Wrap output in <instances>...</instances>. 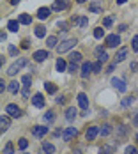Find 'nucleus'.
Returning a JSON list of instances; mask_svg holds the SVG:
<instances>
[{
  "mask_svg": "<svg viewBox=\"0 0 138 154\" xmlns=\"http://www.w3.org/2000/svg\"><path fill=\"white\" fill-rule=\"evenodd\" d=\"M78 45L76 39H66V41H60V45H57V51L59 53H66V51H69L71 48H75Z\"/></svg>",
  "mask_w": 138,
  "mask_h": 154,
  "instance_id": "nucleus-1",
  "label": "nucleus"
},
{
  "mask_svg": "<svg viewBox=\"0 0 138 154\" xmlns=\"http://www.w3.org/2000/svg\"><path fill=\"white\" fill-rule=\"evenodd\" d=\"M25 66H27V59H23V57H21V59H18V60H16L11 67H9V71H7V73H9L11 76H14L16 73H18V71H21Z\"/></svg>",
  "mask_w": 138,
  "mask_h": 154,
  "instance_id": "nucleus-2",
  "label": "nucleus"
},
{
  "mask_svg": "<svg viewBox=\"0 0 138 154\" xmlns=\"http://www.w3.org/2000/svg\"><path fill=\"white\" fill-rule=\"evenodd\" d=\"M92 71H94V66H92L90 62H83L81 64V69H80V76L81 78H89Z\"/></svg>",
  "mask_w": 138,
  "mask_h": 154,
  "instance_id": "nucleus-3",
  "label": "nucleus"
},
{
  "mask_svg": "<svg viewBox=\"0 0 138 154\" xmlns=\"http://www.w3.org/2000/svg\"><path fill=\"white\" fill-rule=\"evenodd\" d=\"M5 113H9V117H13V119H18L21 115V110L16 106V105H7L5 106Z\"/></svg>",
  "mask_w": 138,
  "mask_h": 154,
  "instance_id": "nucleus-4",
  "label": "nucleus"
},
{
  "mask_svg": "<svg viewBox=\"0 0 138 154\" xmlns=\"http://www.w3.org/2000/svg\"><path fill=\"white\" fill-rule=\"evenodd\" d=\"M76 135H78V129H76V128H67V129L62 133V138H64V142H69V140L75 138Z\"/></svg>",
  "mask_w": 138,
  "mask_h": 154,
  "instance_id": "nucleus-5",
  "label": "nucleus"
},
{
  "mask_svg": "<svg viewBox=\"0 0 138 154\" xmlns=\"http://www.w3.org/2000/svg\"><path fill=\"white\" fill-rule=\"evenodd\" d=\"M119 43H121V37H119L117 34H110V35H106V46L115 48Z\"/></svg>",
  "mask_w": 138,
  "mask_h": 154,
  "instance_id": "nucleus-6",
  "label": "nucleus"
},
{
  "mask_svg": "<svg viewBox=\"0 0 138 154\" xmlns=\"http://www.w3.org/2000/svg\"><path fill=\"white\" fill-rule=\"evenodd\" d=\"M46 133H48V128H46V126H34V128H32V135L37 137V138L44 137Z\"/></svg>",
  "mask_w": 138,
  "mask_h": 154,
  "instance_id": "nucleus-7",
  "label": "nucleus"
},
{
  "mask_svg": "<svg viewBox=\"0 0 138 154\" xmlns=\"http://www.w3.org/2000/svg\"><path fill=\"white\" fill-rule=\"evenodd\" d=\"M67 7H69V2H67V0H55L53 5H51L53 11H64V9H67Z\"/></svg>",
  "mask_w": 138,
  "mask_h": 154,
  "instance_id": "nucleus-8",
  "label": "nucleus"
},
{
  "mask_svg": "<svg viewBox=\"0 0 138 154\" xmlns=\"http://www.w3.org/2000/svg\"><path fill=\"white\" fill-rule=\"evenodd\" d=\"M112 85H113L119 92H126V83H124L121 78H112Z\"/></svg>",
  "mask_w": 138,
  "mask_h": 154,
  "instance_id": "nucleus-9",
  "label": "nucleus"
},
{
  "mask_svg": "<svg viewBox=\"0 0 138 154\" xmlns=\"http://www.w3.org/2000/svg\"><path fill=\"white\" fill-rule=\"evenodd\" d=\"M97 133H99V128H97V126H90V128L87 129L85 137H87V140H89V142H92V140L97 137Z\"/></svg>",
  "mask_w": 138,
  "mask_h": 154,
  "instance_id": "nucleus-10",
  "label": "nucleus"
},
{
  "mask_svg": "<svg viewBox=\"0 0 138 154\" xmlns=\"http://www.w3.org/2000/svg\"><path fill=\"white\" fill-rule=\"evenodd\" d=\"M78 105H80L81 110H89V99H87V96L83 92L78 94Z\"/></svg>",
  "mask_w": 138,
  "mask_h": 154,
  "instance_id": "nucleus-11",
  "label": "nucleus"
},
{
  "mask_svg": "<svg viewBox=\"0 0 138 154\" xmlns=\"http://www.w3.org/2000/svg\"><path fill=\"white\" fill-rule=\"evenodd\" d=\"M32 105L37 106V108L44 106V97H43V94H34V97H32Z\"/></svg>",
  "mask_w": 138,
  "mask_h": 154,
  "instance_id": "nucleus-12",
  "label": "nucleus"
},
{
  "mask_svg": "<svg viewBox=\"0 0 138 154\" xmlns=\"http://www.w3.org/2000/svg\"><path fill=\"white\" fill-rule=\"evenodd\" d=\"M50 55H48V51L46 50H37L35 53H34V60L35 62H43L44 59H48Z\"/></svg>",
  "mask_w": 138,
  "mask_h": 154,
  "instance_id": "nucleus-13",
  "label": "nucleus"
},
{
  "mask_svg": "<svg viewBox=\"0 0 138 154\" xmlns=\"http://www.w3.org/2000/svg\"><path fill=\"white\" fill-rule=\"evenodd\" d=\"M9 124H11V119L2 115V117H0V131H2V133H5V131L9 129Z\"/></svg>",
  "mask_w": 138,
  "mask_h": 154,
  "instance_id": "nucleus-14",
  "label": "nucleus"
},
{
  "mask_svg": "<svg viewBox=\"0 0 138 154\" xmlns=\"http://www.w3.org/2000/svg\"><path fill=\"white\" fill-rule=\"evenodd\" d=\"M50 13H51L50 7H39V9H37V18H39V20H46V18L50 16Z\"/></svg>",
  "mask_w": 138,
  "mask_h": 154,
  "instance_id": "nucleus-15",
  "label": "nucleus"
},
{
  "mask_svg": "<svg viewBox=\"0 0 138 154\" xmlns=\"http://www.w3.org/2000/svg\"><path fill=\"white\" fill-rule=\"evenodd\" d=\"M76 113H78L76 108H75V106H69L67 110H66V119H67V121H75Z\"/></svg>",
  "mask_w": 138,
  "mask_h": 154,
  "instance_id": "nucleus-16",
  "label": "nucleus"
},
{
  "mask_svg": "<svg viewBox=\"0 0 138 154\" xmlns=\"http://www.w3.org/2000/svg\"><path fill=\"white\" fill-rule=\"evenodd\" d=\"M127 57V48H121L117 53H115V62H122Z\"/></svg>",
  "mask_w": 138,
  "mask_h": 154,
  "instance_id": "nucleus-17",
  "label": "nucleus"
},
{
  "mask_svg": "<svg viewBox=\"0 0 138 154\" xmlns=\"http://www.w3.org/2000/svg\"><path fill=\"white\" fill-rule=\"evenodd\" d=\"M73 23H76L78 27H87L89 25V20L87 18H71Z\"/></svg>",
  "mask_w": 138,
  "mask_h": 154,
  "instance_id": "nucleus-18",
  "label": "nucleus"
},
{
  "mask_svg": "<svg viewBox=\"0 0 138 154\" xmlns=\"http://www.w3.org/2000/svg\"><path fill=\"white\" fill-rule=\"evenodd\" d=\"M20 25H21V23H20L18 20H11V21L7 23V29H9L11 32H18V29H20Z\"/></svg>",
  "mask_w": 138,
  "mask_h": 154,
  "instance_id": "nucleus-19",
  "label": "nucleus"
},
{
  "mask_svg": "<svg viewBox=\"0 0 138 154\" xmlns=\"http://www.w3.org/2000/svg\"><path fill=\"white\" fill-rule=\"evenodd\" d=\"M115 147H117L115 143H108V145H105V147L99 151V154H112L113 151H115Z\"/></svg>",
  "mask_w": 138,
  "mask_h": 154,
  "instance_id": "nucleus-20",
  "label": "nucleus"
},
{
  "mask_svg": "<svg viewBox=\"0 0 138 154\" xmlns=\"http://www.w3.org/2000/svg\"><path fill=\"white\" fill-rule=\"evenodd\" d=\"M18 21H20L21 25H29V23H32V16L30 14H20Z\"/></svg>",
  "mask_w": 138,
  "mask_h": 154,
  "instance_id": "nucleus-21",
  "label": "nucleus"
},
{
  "mask_svg": "<svg viewBox=\"0 0 138 154\" xmlns=\"http://www.w3.org/2000/svg\"><path fill=\"white\" fill-rule=\"evenodd\" d=\"M89 11H90V13H101V11H103V7H101V4H99V2H92L90 5H89Z\"/></svg>",
  "mask_w": 138,
  "mask_h": 154,
  "instance_id": "nucleus-22",
  "label": "nucleus"
},
{
  "mask_svg": "<svg viewBox=\"0 0 138 154\" xmlns=\"http://www.w3.org/2000/svg\"><path fill=\"white\" fill-rule=\"evenodd\" d=\"M110 133H112V126H110V124H103V128L99 129V135H101V137H108Z\"/></svg>",
  "mask_w": 138,
  "mask_h": 154,
  "instance_id": "nucleus-23",
  "label": "nucleus"
},
{
  "mask_svg": "<svg viewBox=\"0 0 138 154\" xmlns=\"http://www.w3.org/2000/svg\"><path fill=\"white\" fill-rule=\"evenodd\" d=\"M57 43H59V39H57L55 35H50V37L46 39V45L50 48H57Z\"/></svg>",
  "mask_w": 138,
  "mask_h": 154,
  "instance_id": "nucleus-24",
  "label": "nucleus"
},
{
  "mask_svg": "<svg viewBox=\"0 0 138 154\" xmlns=\"http://www.w3.org/2000/svg\"><path fill=\"white\" fill-rule=\"evenodd\" d=\"M43 151H44L46 154H53L55 152V147H53L50 142H44V143H43Z\"/></svg>",
  "mask_w": 138,
  "mask_h": 154,
  "instance_id": "nucleus-25",
  "label": "nucleus"
},
{
  "mask_svg": "<svg viewBox=\"0 0 138 154\" xmlns=\"http://www.w3.org/2000/svg\"><path fill=\"white\" fill-rule=\"evenodd\" d=\"M55 66H57V71H66V69H67V64H66V60H64V59H59Z\"/></svg>",
  "mask_w": 138,
  "mask_h": 154,
  "instance_id": "nucleus-26",
  "label": "nucleus"
},
{
  "mask_svg": "<svg viewBox=\"0 0 138 154\" xmlns=\"http://www.w3.org/2000/svg\"><path fill=\"white\" fill-rule=\"evenodd\" d=\"M7 89H9V92L16 94V92H18V91H20V83H18V82H11V83H9V87H7Z\"/></svg>",
  "mask_w": 138,
  "mask_h": 154,
  "instance_id": "nucleus-27",
  "label": "nucleus"
},
{
  "mask_svg": "<svg viewBox=\"0 0 138 154\" xmlns=\"http://www.w3.org/2000/svg\"><path fill=\"white\" fill-rule=\"evenodd\" d=\"M46 35V29L43 25H39V27H35V37H44Z\"/></svg>",
  "mask_w": 138,
  "mask_h": 154,
  "instance_id": "nucleus-28",
  "label": "nucleus"
},
{
  "mask_svg": "<svg viewBox=\"0 0 138 154\" xmlns=\"http://www.w3.org/2000/svg\"><path fill=\"white\" fill-rule=\"evenodd\" d=\"M81 57H83V55H81V53H80V51H73V53H71V62H81Z\"/></svg>",
  "mask_w": 138,
  "mask_h": 154,
  "instance_id": "nucleus-29",
  "label": "nucleus"
},
{
  "mask_svg": "<svg viewBox=\"0 0 138 154\" xmlns=\"http://www.w3.org/2000/svg\"><path fill=\"white\" fill-rule=\"evenodd\" d=\"M44 89L48 94H55L57 92V87H55V83H44Z\"/></svg>",
  "mask_w": 138,
  "mask_h": 154,
  "instance_id": "nucleus-30",
  "label": "nucleus"
},
{
  "mask_svg": "<svg viewBox=\"0 0 138 154\" xmlns=\"http://www.w3.org/2000/svg\"><path fill=\"white\" fill-rule=\"evenodd\" d=\"M14 152V147H13V143H11V142H7V143H5V147H4V152L2 154H13Z\"/></svg>",
  "mask_w": 138,
  "mask_h": 154,
  "instance_id": "nucleus-31",
  "label": "nucleus"
},
{
  "mask_svg": "<svg viewBox=\"0 0 138 154\" xmlns=\"http://www.w3.org/2000/svg\"><path fill=\"white\" fill-rule=\"evenodd\" d=\"M53 119H55V115H53V112H46L44 115H43V121H44V122H51Z\"/></svg>",
  "mask_w": 138,
  "mask_h": 154,
  "instance_id": "nucleus-32",
  "label": "nucleus"
},
{
  "mask_svg": "<svg viewBox=\"0 0 138 154\" xmlns=\"http://www.w3.org/2000/svg\"><path fill=\"white\" fill-rule=\"evenodd\" d=\"M97 60L103 62V64H105V62H108V53H106V51H101V53H97Z\"/></svg>",
  "mask_w": 138,
  "mask_h": 154,
  "instance_id": "nucleus-33",
  "label": "nucleus"
},
{
  "mask_svg": "<svg viewBox=\"0 0 138 154\" xmlns=\"http://www.w3.org/2000/svg\"><path fill=\"white\" fill-rule=\"evenodd\" d=\"M103 35H105V29H96V30H94V37H96V39H101Z\"/></svg>",
  "mask_w": 138,
  "mask_h": 154,
  "instance_id": "nucleus-34",
  "label": "nucleus"
},
{
  "mask_svg": "<svg viewBox=\"0 0 138 154\" xmlns=\"http://www.w3.org/2000/svg\"><path fill=\"white\" fill-rule=\"evenodd\" d=\"M67 71H69V73H76L78 71V64L76 62H71V64L67 66Z\"/></svg>",
  "mask_w": 138,
  "mask_h": 154,
  "instance_id": "nucleus-35",
  "label": "nucleus"
},
{
  "mask_svg": "<svg viewBox=\"0 0 138 154\" xmlns=\"http://www.w3.org/2000/svg\"><path fill=\"white\" fill-rule=\"evenodd\" d=\"M94 66V73H101V69H103V62H96V64H92Z\"/></svg>",
  "mask_w": 138,
  "mask_h": 154,
  "instance_id": "nucleus-36",
  "label": "nucleus"
},
{
  "mask_svg": "<svg viewBox=\"0 0 138 154\" xmlns=\"http://www.w3.org/2000/svg\"><path fill=\"white\" fill-rule=\"evenodd\" d=\"M112 23H113V18H112V16H106V18H105V20H103V25H105V27H112Z\"/></svg>",
  "mask_w": 138,
  "mask_h": 154,
  "instance_id": "nucleus-37",
  "label": "nucleus"
},
{
  "mask_svg": "<svg viewBox=\"0 0 138 154\" xmlns=\"http://www.w3.org/2000/svg\"><path fill=\"white\" fill-rule=\"evenodd\" d=\"M133 101H135V97H124L122 99V106H129V105H133Z\"/></svg>",
  "mask_w": 138,
  "mask_h": 154,
  "instance_id": "nucleus-38",
  "label": "nucleus"
},
{
  "mask_svg": "<svg viewBox=\"0 0 138 154\" xmlns=\"http://www.w3.org/2000/svg\"><path fill=\"white\" fill-rule=\"evenodd\" d=\"M21 83H25V85H30V83H32V76H30V75H25V76L21 78Z\"/></svg>",
  "mask_w": 138,
  "mask_h": 154,
  "instance_id": "nucleus-39",
  "label": "nucleus"
},
{
  "mask_svg": "<svg viewBox=\"0 0 138 154\" xmlns=\"http://www.w3.org/2000/svg\"><path fill=\"white\" fill-rule=\"evenodd\" d=\"M18 147H20V149H27V147H29V142H27L25 138H20V143H18Z\"/></svg>",
  "mask_w": 138,
  "mask_h": 154,
  "instance_id": "nucleus-40",
  "label": "nucleus"
},
{
  "mask_svg": "<svg viewBox=\"0 0 138 154\" xmlns=\"http://www.w3.org/2000/svg\"><path fill=\"white\" fill-rule=\"evenodd\" d=\"M124 154H138V151H136V147H131L129 145V147H126V152Z\"/></svg>",
  "mask_w": 138,
  "mask_h": 154,
  "instance_id": "nucleus-41",
  "label": "nucleus"
},
{
  "mask_svg": "<svg viewBox=\"0 0 138 154\" xmlns=\"http://www.w3.org/2000/svg\"><path fill=\"white\" fill-rule=\"evenodd\" d=\"M131 46H133V50H135V51H138V35H135V37H133Z\"/></svg>",
  "mask_w": 138,
  "mask_h": 154,
  "instance_id": "nucleus-42",
  "label": "nucleus"
},
{
  "mask_svg": "<svg viewBox=\"0 0 138 154\" xmlns=\"http://www.w3.org/2000/svg\"><path fill=\"white\" fill-rule=\"evenodd\" d=\"M21 94H23V97H29V94H30V91H29V85H25V89L21 91Z\"/></svg>",
  "mask_w": 138,
  "mask_h": 154,
  "instance_id": "nucleus-43",
  "label": "nucleus"
},
{
  "mask_svg": "<svg viewBox=\"0 0 138 154\" xmlns=\"http://www.w3.org/2000/svg\"><path fill=\"white\" fill-rule=\"evenodd\" d=\"M115 66H117V62H113V64H110V66H108V69H106V73H112V71L115 69Z\"/></svg>",
  "mask_w": 138,
  "mask_h": 154,
  "instance_id": "nucleus-44",
  "label": "nucleus"
},
{
  "mask_svg": "<svg viewBox=\"0 0 138 154\" xmlns=\"http://www.w3.org/2000/svg\"><path fill=\"white\" fill-rule=\"evenodd\" d=\"M55 101H57V103H59V105H64V103H66V99H64V97H62V96H59V97H57V99H55Z\"/></svg>",
  "mask_w": 138,
  "mask_h": 154,
  "instance_id": "nucleus-45",
  "label": "nucleus"
},
{
  "mask_svg": "<svg viewBox=\"0 0 138 154\" xmlns=\"http://www.w3.org/2000/svg\"><path fill=\"white\" fill-rule=\"evenodd\" d=\"M4 91H5V83H4V80H0V92L4 94Z\"/></svg>",
  "mask_w": 138,
  "mask_h": 154,
  "instance_id": "nucleus-46",
  "label": "nucleus"
},
{
  "mask_svg": "<svg viewBox=\"0 0 138 154\" xmlns=\"http://www.w3.org/2000/svg\"><path fill=\"white\" fill-rule=\"evenodd\" d=\"M16 51H18L16 46H9V53H11V55H16Z\"/></svg>",
  "mask_w": 138,
  "mask_h": 154,
  "instance_id": "nucleus-47",
  "label": "nucleus"
},
{
  "mask_svg": "<svg viewBox=\"0 0 138 154\" xmlns=\"http://www.w3.org/2000/svg\"><path fill=\"white\" fill-rule=\"evenodd\" d=\"M59 29H62V30H66V23H64V21H59Z\"/></svg>",
  "mask_w": 138,
  "mask_h": 154,
  "instance_id": "nucleus-48",
  "label": "nucleus"
},
{
  "mask_svg": "<svg viewBox=\"0 0 138 154\" xmlns=\"http://www.w3.org/2000/svg\"><path fill=\"white\" fill-rule=\"evenodd\" d=\"M29 46H30V45H29V41H23V45H21V48H23V50H27Z\"/></svg>",
  "mask_w": 138,
  "mask_h": 154,
  "instance_id": "nucleus-49",
  "label": "nucleus"
},
{
  "mask_svg": "<svg viewBox=\"0 0 138 154\" xmlns=\"http://www.w3.org/2000/svg\"><path fill=\"white\" fill-rule=\"evenodd\" d=\"M5 39H7V35H5V34H4V32H2V34H0V41H2V43H4V41H5Z\"/></svg>",
  "mask_w": 138,
  "mask_h": 154,
  "instance_id": "nucleus-50",
  "label": "nucleus"
},
{
  "mask_svg": "<svg viewBox=\"0 0 138 154\" xmlns=\"http://www.w3.org/2000/svg\"><path fill=\"white\" fill-rule=\"evenodd\" d=\"M131 69H133V71H135V69H138V62H133V64H131Z\"/></svg>",
  "mask_w": 138,
  "mask_h": 154,
  "instance_id": "nucleus-51",
  "label": "nucleus"
},
{
  "mask_svg": "<svg viewBox=\"0 0 138 154\" xmlns=\"http://www.w3.org/2000/svg\"><path fill=\"white\" fill-rule=\"evenodd\" d=\"M126 29H127V27H126V25H121V27H119V29H117V30H119V32H124V30H126Z\"/></svg>",
  "mask_w": 138,
  "mask_h": 154,
  "instance_id": "nucleus-52",
  "label": "nucleus"
},
{
  "mask_svg": "<svg viewBox=\"0 0 138 154\" xmlns=\"http://www.w3.org/2000/svg\"><path fill=\"white\" fill-rule=\"evenodd\" d=\"M20 2H21V0H11V4H13V5H16V4H20Z\"/></svg>",
  "mask_w": 138,
  "mask_h": 154,
  "instance_id": "nucleus-53",
  "label": "nucleus"
},
{
  "mask_svg": "<svg viewBox=\"0 0 138 154\" xmlns=\"http://www.w3.org/2000/svg\"><path fill=\"white\" fill-rule=\"evenodd\" d=\"M73 154H81V152H80V149H75V151H73Z\"/></svg>",
  "mask_w": 138,
  "mask_h": 154,
  "instance_id": "nucleus-54",
  "label": "nucleus"
},
{
  "mask_svg": "<svg viewBox=\"0 0 138 154\" xmlns=\"http://www.w3.org/2000/svg\"><path fill=\"white\" fill-rule=\"evenodd\" d=\"M78 4H85V2H87V0H76Z\"/></svg>",
  "mask_w": 138,
  "mask_h": 154,
  "instance_id": "nucleus-55",
  "label": "nucleus"
},
{
  "mask_svg": "<svg viewBox=\"0 0 138 154\" xmlns=\"http://www.w3.org/2000/svg\"><path fill=\"white\" fill-rule=\"evenodd\" d=\"M133 122H135V124H138V115L135 117V121H133Z\"/></svg>",
  "mask_w": 138,
  "mask_h": 154,
  "instance_id": "nucleus-56",
  "label": "nucleus"
},
{
  "mask_svg": "<svg viewBox=\"0 0 138 154\" xmlns=\"http://www.w3.org/2000/svg\"><path fill=\"white\" fill-rule=\"evenodd\" d=\"M124 2H126V0H117V4H124Z\"/></svg>",
  "mask_w": 138,
  "mask_h": 154,
  "instance_id": "nucleus-57",
  "label": "nucleus"
},
{
  "mask_svg": "<svg viewBox=\"0 0 138 154\" xmlns=\"http://www.w3.org/2000/svg\"><path fill=\"white\" fill-rule=\"evenodd\" d=\"M136 142H138V133H136Z\"/></svg>",
  "mask_w": 138,
  "mask_h": 154,
  "instance_id": "nucleus-58",
  "label": "nucleus"
}]
</instances>
